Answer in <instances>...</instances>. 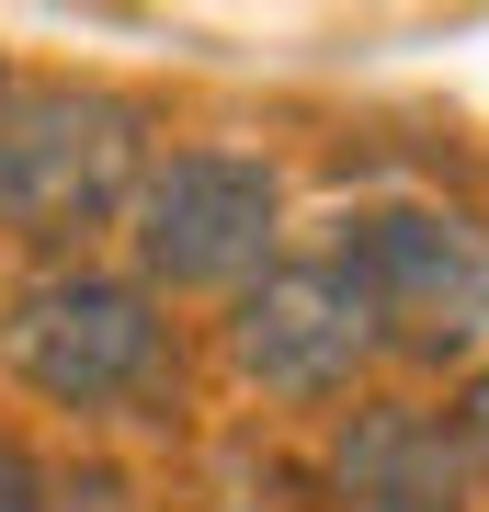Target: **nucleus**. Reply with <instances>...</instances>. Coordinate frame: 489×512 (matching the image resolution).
Instances as JSON below:
<instances>
[{
	"label": "nucleus",
	"instance_id": "nucleus-7",
	"mask_svg": "<svg viewBox=\"0 0 489 512\" xmlns=\"http://www.w3.org/2000/svg\"><path fill=\"white\" fill-rule=\"evenodd\" d=\"M35 512H148V490L114 456H57L46 490H35Z\"/></svg>",
	"mask_w": 489,
	"mask_h": 512
},
{
	"label": "nucleus",
	"instance_id": "nucleus-3",
	"mask_svg": "<svg viewBox=\"0 0 489 512\" xmlns=\"http://www.w3.org/2000/svg\"><path fill=\"white\" fill-rule=\"evenodd\" d=\"M319 262L353 285V308L376 319L387 365H455L489 342V217L455 194H353L319 217Z\"/></svg>",
	"mask_w": 489,
	"mask_h": 512
},
{
	"label": "nucleus",
	"instance_id": "nucleus-6",
	"mask_svg": "<svg viewBox=\"0 0 489 512\" xmlns=\"http://www.w3.org/2000/svg\"><path fill=\"white\" fill-rule=\"evenodd\" d=\"M319 512H478V478H467V456H455V433H444L433 399L364 387L353 410H330Z\"/></svg>",
	"mask_w": 489,
	"mask_h": 512
},
{
	"label": "nucleus",
	"instance_id": "nucleus-2",
	"mask_svg": "<svg viewBox=\"0 0 489 512\" xmlns=\"http://www.w3.org/2000/svg\"><path fill=\"white\" fill-rule=\"evenodd\" d=\"M160 160V103L91 69H0V239L80 262Z\"/></svg>",
	"mask_w": 489,
	"mask_h": 512
},
{
	"label": "nucleus",
	"instance_id": "nucleus-1",
	"mask_svg": "<svg viewBox=\"0 0 489 512\" xmlns=\"http://www.w3.org/2000/svg\"><path fill=\"white\" fill-rule=\"evenodd\" d=\"M0 376L57 421H171L182 319L126 262H23L0 285Z\"/></svg>",
	"mask_w": 489,
	"mask_h": 512
},
{
	"label": "nucleus",
	"instance_id": "nucleus-4",
	"mask_svg": "<svg viewBox=\"0 0 489 512\" xmlns=\"http://www.w3.org/2000/svg\"><path fill=\"white\" fill-rule=\"evenodd\" d=\"M285 160L251 137H182L160 148V160L137 171V194H126V274L160 296H228L262 274V262H285Z\"/></svg>",
	"mask_w": 489,
	"mask_h": 512
},
{
	"label": "nucleus",
	"instance_id": "nucleus-5",
	"mask_svg": "<svg viewBox=\"0 0 489 512\" xmlns=\"http://www.w3.org/2000/svg\"><path fill=\"white\" fill-rule=\"evenodd\" d=\"M217 365H228L239 399H262V410H353L364 387H376L387 342H376V319L353 308V285L330 274L319 251H285V262H262V274L228 296Z\"/></svg>",
	"mask_w": 489,
	"mask_h": 512
},
{
	"label": "nucleus",
	"instance_id": "nucleus-9",
	"mask_svg": "<svg viewBox=\"0 0 489 512\" xmlns=\"http://www.w3.org/2000/svg\"><path fill=\"white\" fill-rule=\"evenodd\" d=\"M35 490H46V456L23 433H0V512H35Z\"/></svg>",
	"mask_w": 489,
	"mask_h": 512
},
{
	"label": "nucleus",
	"instance_id": "nucleus-8",
	"mask_svg": "<svg viewBox=\"0 0 489 512\" xmlns=\"http://www.w3.org/2000/svg\"><path fill=\"white\" fill-rule=\"evenodd\" d=\"M444 433H455V456H467V478H489V365L455 387V410H444Z\"/></svg>",
	"mask_w": 489,
	"mask_h": 512
}]
</instances>
